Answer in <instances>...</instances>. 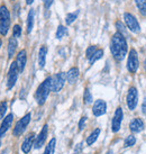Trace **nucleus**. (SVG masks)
Returning <instances> with one entry per match:
<instances>
[{
	"label": "nucleus",
	"instance_id": "nucleus-1",
	"mask_svg": "<svg viewBox=\"0 0 146 154\" xmlns=\"http://www.w3.org/2000/svg\"><path fill=\"white\" fill-rule=\"evenodd\" d=\"M127 42L125 36L120 33L117 32L116 34H114L110 43V51L114 56V59L118 62L124 60V57L127 54Z\"/></svg>",
	"mask_w": 146,
	"mask_h": 154
},
{
	"label": "nucleus",
	"instance_id": "nucleus-2",
	"mask_svg": "<svg viewBox=\"0 0 146 154\" xmlns=\"http://www.w3.org/2000/svg\"><path fill=\"white\" fill-rule=\"evenodd\" d=\"M52 91V77H48L38 86L36 92H35V100L39 106L45 103L48 94Z\"/></svg>",
	"mask_w": 146,
	"mask_h": 154
},
{
	"label": "nucleus",
	"instance_id": "nucleus-3",
	"mask_svg": "<svg viewBox=\"0 0 146 154\" xmlns=\"http://www.w3.org/2000/svg\"><path fill=\"white\" fill-rule=\"evenodd\" d=\"M10 28V13L8 8L2 5L0 6V34L6 36Z\"/></svg>",
	"mask_w": 146,
	"mask_h": 154
},
{
	"label": "nucleus",
	"instance_id": "nucleus-4",
	"mask_svg": "<svg viewBox=\"0 0 146 154\" xmlns=\"http://www.w3.org/2000/svg\"><path fill=\"white\" fill-rule=\"evenodd\" d=\"M66 81V73L59 72L55 75L52 77V91L54 92H59L63 87Z\"/></svg>",
	"mask_w": 146,
	"mask_h": 154
},
{
	"label": "nucleus",
	"instance_id": "nucleus-5",
	"mask_svg": "<svg viewBox=\"0 0 146 154\" xmlns=\"http://www.w3.org/2000/svg\"><path fill=\"white\" fill-rule=\"evenodd\" d=\"M18 73L19 72V70L17 68V64H16V62H13L11 64H10V68H9V71H8V75H7V88L8 89H11L15 85H16V82H17V79H18Z\"/></svg>",
	"mask_w": 146,
	"mask_h": 154
},
{
	"label": "nucleus",
	"instance_id": "nucleus-6",
	"mask_svg": "<svg viewBox=\"0 0 146 154\" xmlns=\"http://www.w3.org/2000/svg\"><path fill=\"white\" fill-rule=\"evenodd\" d=\"M30 118H32V115L30 114H27L23 117L22 119H19L17 122V124L15 125V127H14V135L15 136H20L23 133L25 132L26 127L28 126L30 122Z\"/></svg>",
	"mask_w": 146,
	"mask_h": 154
},
{
	"label": "nucleus",
	"instance_id": "nucleus-7",
	"mask_svg": "<svg viewBox=\"0 0 146 154\" xmlns=\"http://www.w3.org/2000/svg\"><path fill=\"white\" fill-rule=\"evenodd\" d=\"M138 66H139V61H138V55L136 50L132 48L129 52L128 60H127V69L129 72L135 73L137 71Z\"/></svg>",
	"mask_w": 146,
	"mask_h": 154
},
{
	"label": "nucleus",
	"instance_id": "nucleus-8",
	"mask_svg": "<svg viewBox=\"0 0 146 154\" xmlns=\"http://www.w3.org/2000/svg\"><path fill=\"white\" fill-rule=\"evenodd\" d=\"M124 20H125V23H126L127 27H128L133 33H139V32H141V26H139L137 19L135 18L134 15H132V14H129V13H125Z\"/></svg>",
	"mask_w": 146,
	"mask_h": 154
},
{
	"label": "nucleus",
	"instance_id": "nucleus-9",
	"mask_svg": "<svg viewBox=\"0 0 146 154\" xmlns=\"http://www.w3.org/2000/svg\"><path fill=\"white\" fill-rule=\"evenodd\" d=\"M138 103V92L135 87H132L127 94V106L130 110H134Z\"/></svg>",
	"mask_w": 146,
	"mask_h": 154
},
{
	"label": "nucleus",
	"instance_id": "nucleus-10",
	"mask_svg": "<svg viewBox=\"0 0 146 154\" xmlns=\"http://www.w3.org/2000/svg\"><path fill=\"white\" fill-rule=\"evenodd\" d=\"M123 117H124V112H123V109L120 107H118L115 111V115H114V118H112V132L117 133L119 129H120V125L121 122H123Z\"/></svg>",
	"mask_w": 146,
	"mask_h": 154
},
{
	"label": "nucleus",
	"instance_id": "nucleus-11",
	"mask_svg": "<svg viewBox=\"0 0 146 154\" xmlns=\"http://www.w3.org/2000/svg\"><path fill=\"white\" fill-rule=\"evenodd\" d=\"M106 111H107V103L101 99L96 100V103H93V108H92L93 115L96 117H99V116H102L103 114H106Z\"/></svg>",
	"mask_w": 146,
	"mask_h": 154
},
{
	"label": "nucleus",
	"instance_id": "nucleus-12",
	"mask_svg": "<svg viewBox=\"0 0 146 154\" xmlns=\"http://www.w3.org/2000/svg\"><path fill=\"white\" fill-rule=\"evenodd\" d=\"M47 134H48V125H44V127L42 128L41 133L37 135L36 140H35V143H34L35 149H41L44 145V143L46 141V137H47Z\"/></svg>",
	"mask_w": 146,
	"mask_h": 154
},
{
	"label": "nucleus",
	"instance_id": "nucleus-13",
	"mask_svg": "<svg viewBox=\"0 0 146 154\" xmlns=\"http://www.w3.org/2000/svg\"><path fill=\"white\" fill-rule=\"evenodd\" d=\"M13 122H14V115L13 114H9L8 116H6L2 120V123H1V126H0V137H2L7 133L10 127H11V125H13Z\"/></svg>",
	"mask_w": 146,
	"mask_h": 154
},
{
	"label": "nucleus",
	"instance_id": "nucleus-14",
	"mask_svg": "<svg viewBox=\"0 0 146 154\" xmlns=\"http://www.w3.org/2000/svg\"><path fill=\"white\" fill-rule=\"evenodd\" d=\"M16 64H17V68L19 70V72H23L24 69L26 66V62H27V53H26L25 50H22V51L18 52L17 57H16Z\"/></svg>",
	"mask_w": 146,
	"mask_h": 154
},
{
	"label": "nucleus",
	"instance_id": "nucleus-15",
	"mask_svg": "<svg viewBox=\"0 0 146 154\" xmlns=\"http://www.w3.org/2000/svg\"><path fill=\"white\" fill-rule=\"evenodd\" d=\"M34 140H35L34 133H30L29 135L24 140V142H23V144H22V151L25 154L30 152L32 147H33V144H34Z\"/></svg>",
	"mask_w": 146,
	"mask_h": 154
},
{
	"label": "nucleus",
	"instance_id": "nucleus-16",
	"mask_svg": "<svg viewBox=\"0 0 146 154\" xmlns=\"http://www.w3.org/2000/svg\"><path fill=\"white\" fill-rule=\"evenodd\" d=\"M129 128H130V131L134 133L141 132V131L144 129V123H143V120L141 119V118H135L134 120L130 122Z\"/></svg>",
	"mask_w": 146,
	"mask_h": 154
},
{
	"label": "nucleus",
	"instance_id": "nucleus-17",
	"mask_svg": "<svg viewBox=\"0 0 146 154\" xmlns=\"http://www.w3.org/2000/svg\"><path fill=\"white\" fill-rule=\"evenodd\" d=\"M79 74H80L79 69L78 68H71L69 71H68V73H66V80L69 81V83L73 85V83H75V82H77L78 78H79Z\"/></svg>",
	"mask_w": 146,
	"mask_h": 154
},
{
	"label": "nucleus",
	"instance_id": "nucleus-18",
	"mask_svg": "<svg viewBox=\"0 0 146 154\" xmlns=\"http://www.w3.org/2000/svg\"><path fill=\"white\" fill-rule=\"evenodd\" d=\"M46 55H47V46H43L39 48L38 52V65L41 69H43L46 63Z\"/></svg>",
	"mask_w": 146,
	"mask_h": 154
},
{
	"label": "nucleus",
	"instance_id": "nucleus-19",
	"mask_svg": "<svg viewBox=\"0 0 146 154\" xmlns=\"http://www.w3.org/2000/svg\"><path fill=\"white\" fill-rule=\"evenodd\" d=\"M17 39L16 37H14L11 36L10 38H9V42H8V57L9 59H11L14 55H15V53H16V50H17Z\"/></svg>",
	"mask_w": 146,
	"mask_h": 154
},
{
	"label": "nucleus",
	"instance_id": "nucleus-20",
	"mask_svg": "<svg viewBox=\"0 0 146 154\" xmlns=\"http://www.w3.org/2000/svg\"><path fill=\"white\" fill-rule=\"evenodd\" d=\"M34 18H35L34 9H30L29 13H28V16H27V33L28 34L33 30V27H34Z\"/></svg>",
	"mask_w": 146,
	"mask_h": 154
},
{
	"label": "nucleus",
	"instance_id": "nucleus-21",
	"mask_svg": "<svg viewBox=\"0 0 146 154\" xmlns=\"http://www.w3.org/2000/svg\"><path fill=\"white\" fill-rule=\"evenodd\" d=\"M99 134H100V129H99V128L95 129V131H93V132L90 134V136L87 138V144H88V145H92V144H93V143L97 141V138H98Z\"/></svg>",
	"mask_w": 146,
	"mask_h": 154
},
{
	"label": "nucleus",
	"instance_id": "nucleus-22",
	"mask_svg": "<svg viewBox=\"0 0 146 154\" xmlns=\"http://www.w3.org/2000/svg\"><path fill=\"white\" fill-rule=\"evenodd\" d=\"M55 145H56V140L55 138H52L51 141H50V143L47 144V146H46V149H45L43 154H54Z\"/></svg>",
	"mask_w": 146,
	"mask_h": 154
},
{
	"label": "nucleus",
	"instance_id": "nucleus-23",
	"mask_svg": "<svg viewBox=\"0 0 146 154\" xmlns=\"http://www.w3.org/2000/svg\"><path fill=\"white\" fill-rule=\"evenodd\" d=\"M135 4L137 6L139 13L143 16H146V0H135Z\"/></svg>",
	"mask_w": 146,
	"mask_h": 154
},
{
	"label": "nucleus",
	"instance_id": "nucleus-24",
	"mask_svg": "<svg viewBox=\"0 0 146 154\" xmlns=\"http://www.w3.org/2000/svg\"><path fill=\"white\" fill-rule=\"evenodd\" d=\"M102 55H103V51L101 48H98V50L95 52V54L89 59V63H90V64H93L96 61L100 60V59L102 57Z\"/></svg>",
	"mask_w": 146,
	"mask_h": 154
},
{
	"label": "nucleus",
	"instance_id": "nucleus-25",
	"mask_svg": "<svg viewBox=\"0 0 146 154\" xmlns=\"http://www.w3.org/2000/svg\"><path fill=\"white\" fill-rule=\"evenodd\" d=\"M66 34H68V28H66L65 26L60 25L59 27H57V30H56V34H55L56 38L61 39L64 35H66Z\"/></svg>",
	"mask_w": 146,
	"mask_h": 154
},
{
	"label": "nucleus",
	"instance_id": "nucleus-26",
	"mask_svg": "<svg viewBox=\"0 0 146 154\" xmlns=\"http://www.w3.org/2000/svg\"><path fill=\"white\" fill-rule=\"evenodd\" d=\"M78 14L79 11H74V13H69L66 15V17H65V23H66V25H71L78 17Z\"/></svg>",
	"mask_w": 146,
	"mask_h": 154
},
{
	"label": "nucleus",
	"instance_id": "nucleus-27",
	"mask_svg": "<svg viewBox=\"0 0 146 154\" xmlns=\"http://www.w3.org/2000/svg\"><path fill=\"white\" fill-rule=\"evenodd\" d=\"M83 100H84V103H92V100H93V98H92V94H91L90 90L88 89V88H86V90H84V94H83Z\"/></svg>",
	"mask_w": 146,
	"mask_h": 154
},
{
	"label": "nucleus",
	"instance_id": "nucleus-28",
	"mask_svg": "<svg viewBox=\"0 0 146 154\" xmlns=\"http://www.w3.org/2000/svg\"><path fill=\"white\" fill-rule=\"evenodd\" d=\"M7 108H8L7 101H1V103H0V119H2L5 117L6 111H7Z\"/></svg>",
	"mask_w": 146,
	"mask_h": 154
},
{
	"label": "nucleus",
	"instance_id": "nucleus-29",
	"mask_svg": "<svg viewBox=\"0 0 146 154\" xmlns=\"http://www.w3.org/2000/svg\"><path fill=\"white\" fill-rule=\"evenodd\" d=\"M13 36L14 37H20L22 36V27L18 25V24H16V25L14 26L13 28Z\"/></svg>",
	"mask_w": 146,
	"mask_h": 154
},
{
	"label": "nucleus",
	"instance_id": "nucleus-30",
	"mask_svg": "<svg viewBox=\"0 0 146 154\" xmlns=\"http://www.w3.org/2000/svg\"><path fill=\"white\" fill-rule=\"evenodd\" d=\"M97 50H98V48H97V47H96L95 45H91V46H89L88 48H87V51H86V56L88 57V60H89V59H90L91 56H92L93 54H95V52L97 51Z\"/></svg>",
	"mask_w": 146,
	"mask_h": 154
},
{
	"label": "nucleus",
	"instance_id": "nucleus-31",
	"mask_svg": "<svg viewBox=\"0 0 146 154\" xmlns=\"http://www.w3.org/2000/svg\"><path fill=\"white\" fill-rule=\"evenodd\" d=\"M116 27H117V29H118V33L123 34L124 36L126 35V27H125V25L120 22V20L116 22Z\"/></svg>",
	"mask_w": 146,
	"mask_h": 154
},
{
	"label": "nucleus",
	"instance_id": "nucleus-32",
	"mask_svg": "<svg viewBox=\"0 0 146 154\" xmlns=\"http://www.w3.org/2000/svg\"><path fill=\"white\" fill-rule=\"evenodd\" d=\"M135 143H136V138H135V136L130 135V136H128L127 138H126V141H125V146H132V145H134Z\"/></svg>",
	"mask_w": 146,
	"mask_h": 154
},
{
	"label": "nucleus",
	"instance_id": "nucleus-33",
	"mask_svg": "<svg viewBox=\"0 0 146 154\" xmlns=\"http://www.w3.org/2000/svg\"><path fill=\"white\" fill-rule=\"evenodd\" d=\"M86 122H87V117H82L80 122H79V129L82 131V129L84 128V125H86Z\"/></svg>",
	"mask_w": 146,
	"mask_h": 154
},
{
	"label": "nucleus",
	"instance_id": "nucleus-34",
	"mask_svg": "<svg viewBox=\"0 0 146 154\" xmlns=\"http://www.w3.org/2000/svg\"><path fill=\"white\" fill-rule=\"evenodd\" d=\"M53 1H54V0H43L44 7H45V9H46V10H47V9H50V7L53 5Z\"/></svg>",
	"mask_w": 146,
	"mask_h": 154
},
{
	"label": "nucleus",
	"instance_id": "nucleus-35",
	"mask_svg": "<svg viewBox=\"0 0 146 154\" xmlns=\"http://www.w3.org/2000/svg\"><path fill=\"white\" fill-rule=\"evenodd\" d=\"M34 2V0H26V4L27 5H32Z\"/></svg>",
	"mask_w": 146,
	"mask_h": 154
},
{
	"label": "nucleus",
	"instance_id": "nucleus-36",
	"mask_svg": "<svg viewBox=\"0 0 146 154\" xmlns=\"http://www.w3.org/2000/svg\"><path fill=\"white\" fill-rule=\"evenodd\" d=\"M143 112H146V101L143 105Z\"/></svg>",
	"mask_w": 146,
	"mask_h": 154
},
{
	"label": "nucleus",
	"instance_id": "nucleus-37",
	"mask_svg": "<svg viewBox=\"0 0 146 154\" xmlns=\"http://www.w3.org/2000/svg\"><path fill=\"white\" fill-rule=\"evenodd\" d=\"M144 69H145V71H146V59H145V61H144Z\"/></svg>",
	"mask_w": 146,
	"mask_h": 154
},
{
	"label": "nucleus",
	"instance_id": "nucleus-38",
	"mask_svg": "<svg viewBox=\"0 0 146 154\" xmlns=\"http://www.w3.org/2000/svg\"><path fill=\"white\" fill-rule=\"evenodd\" d=\"M7 152H8V151H7V150H5L4 152H2V153H1V154H7Z\"/></svg>",
	"mask_w": 146,
	"mask_h": 154
},
{
	"label": "nucleus",
	"instance_id": "nucleus-39",
	"mask_svg": "<svg viewBox=\"0 0 146 154\" xmlns=\"http://www.w3.org/2000/svg\"><path fill=\"white\" fill-rule=\"evenodd\" d=\"M1 45H2V41L0 39V48H1Z\"/></svg>",
	"mask_w": 146,
	"mask_h": 154
},
{
	"label": "nucleus",
	"instance_id": "nucleus-40",
	"mask_svg": "<svg viewBox=\"0 0 146 154\" xmlns=\"http://www.w3.org/2000/svg\"><path fill=\"white\" fill-rule=\"evenodd\" d=\"M107 154H112V152H111V151H109V152H108Z\"/></svg>",
	"mask_w": 146,
	"mask_h": 154
},
{
	"label": "nucleus",
	"instance_id": "nucleus-41",
	"mask_svg": "<svg viewBox=\"0 0 146 154\" xmlns=\"http://www.w3.org/2000/svg\"><path fill=\"white\" fill-rule=\"evenodd\" d=\"M115 1H116V2H119V1H120V0H115Z\"/></svg>",
	"mask_w": 146,
	"mask_h": 154
},
{
	"label": "nucleus",
	"instance_id": "nucleus-42",
	"mask_svg": "<svg viewBox=\"0 0 146 154\" xmlns=\"http://www.w3.org/2000/svg\"><path fill=\"white\" fill-rule=\"evenodd\" d=\"M11 1H14V0H11Z\"/></svg>",
	"mask_w": 146,
	"mask_h": 154
}]
</instances>
